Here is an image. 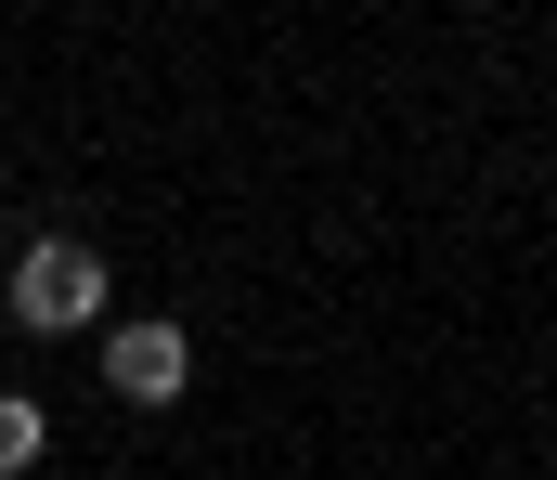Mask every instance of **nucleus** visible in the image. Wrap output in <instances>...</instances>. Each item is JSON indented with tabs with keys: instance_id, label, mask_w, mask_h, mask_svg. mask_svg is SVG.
Instances as JSON below:
<instances>
[{
	"instance_id": "obj_1",
	"label": "nucleus",
	"mask_w": 557,
	"mask_h": 480,
	"mask_svg": "<svg viewBox=\"0 0 557 480\" xmlns=\"http://www.w3.org/2000/svg\"><path fill=\"white\" fill-rule=\"evenodd\" d=\"M13 324H26V337L104 324V247H91V234H39V247L13 260Z\"/></svg>"
},
{
	"instance_id": "obj_3",
	"label": "nucleus",
	"mask_w": 557,
	"mask_h": 480,
	"mask_svg": "<svg viewBox=\"0 0 557 480\" xmlns=\"http://www.w3.org/2000/svg\"><path fill=\"white\" fill-rule=\"evenodd\" d=\"M39 455H52V416H39L26 390H0V480H26Z\"/></svg>"
},
{
	"instance_id": "obj_2",
	"label": "nucleus",
	"mask_w": 557,
	"mask_h": 480,
	"mask_svg": "<svg viewBox=\"0 0 557 480\" xmlns=\"http://www.w3.org/2000/svg\"><path fill=\"white\" fill-rule=\"evenodd\" d=\"M104 390H117V403H143V416H156V403H182V390H195V337H182L169 312L104 324Z\"/></svg>"
}]
</instances>
